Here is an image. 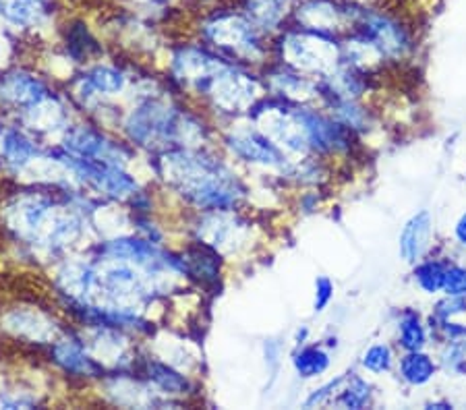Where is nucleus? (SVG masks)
I'll use <instances>...</instances> for the list:
<instances>
[{
  "mask_svg": "<svg viewBox=\"0 0 466 410\" xmlns=\"http://www.w3.org/2000/svg\"><path fill=\"white\" fill-rule=\"evenodd\" d=\"M13 183L0 199V228L35 264L52 267L100 241L96 214L104 199L55 185Z\"/></svg>",
  "mask_w": 466,
  "mask_h": 410,
  "instance_id": "nucleus-1",
  "label": "nucleus"
},
{
  "mask_svg": "<svg viewBox=\"0 0 466 410\" xmlns=\"http://www.w3.org/2000/svg\"><path fill=\"white\" fill-rule=\"evenodd\" d=\"M146 160L157 191L175 197L185 212L238 210L249 193L214 145L175 147Z\"/></svg>",
  "mask_w": 466,
  "mask_h": 410,
  "instance_id": "nucleus-2",
  "label": "nucleus"
},
{
  "mask_svg": "<svg viewBox=\"0 0 466 410\" xmlns=\"http://www.w3.org/2000/svg\"><path fill=\"white\" fill-rule=\"evenodd\" d=\"M189 35L237 65H263L272 55V37L263 34L235 0H216L191 13Z\"/></svg>",
  "mask_w": 466,
  "mask_h": 410,
  "instance_id": "nucleus-3",
  "label": "nucleus"
},
{
  "mask_svg": "<svg viewBox=\"0 0 466 410\" xmlns=\"http://www.w3.org/2000/svg\"><path fill=\"white\" fill-rule=\"evenodd\" d=\"M342 37L311 32L289 24L272 40L280 65L313 79H326L342 66Z\"/></svg>",
  "mask_w": 466,
  "mask_h": 410,
  "instance_id": "nucleus-4",
  "label": "nucleus"
},
{
  "mask_svg": "<svg viewBox=\"0 0 466 410\" xmlns=\"http://www.w3.org/2000/svg\"><path fill=\"white\" fill-rule=\"evenodd\" d=\"M58 145L66 154L77 155V158L115 164V166L131 168L139 158V152L129 141L120 137L116 131L106 129V126L97 125L89 118L79 116L69 129L63 133L58 139Z\"/></svg>",
  "mask_w": 466,
  "mask_h": 410,
  "instance_id": "nucleus-5",
  "label": "nucleus"
},
{
  "mask_svg": "<svg viewBox=\"0 0 466 410\" xmlns=\"http://www.w3.org/2000/svg\"><path fill=\"white\" fill-rule=\"evenodd\" d=\"M56 92H60L56 79L34 65L11 63L0 66V112L9 123H15Z\"/></svg>",
  "mask_w": 466,
  "mask_h": 410,
  "instance_id": "nucleus-6",
  "label": "nucleus"
},
{
  "mask_svg": "<svg viewBox=\"0 0 466 410\" xmlns=\"http://www.w3.org/2000/svg\"><path fill=\"white\" fill-rule=\"evenodd\" d=\"M187 238L206 243L208 247L230 259L243 253L251 243V224L238 210L187 212Z\"/></svg>",
  "mask_w": 466,
  "mask_h": 410,
  "instance_id": "nucleus-7",
  "label": "nucleus"
},
{
  "mask_svg": "<svg viewBox=\"0 0 466 410\" xmlns=\"http://www.w3.org/2000/svg\"><path fill=\"white\" fill-rule=\"evenodd\" d=\"M69 325L71 322L58 307H44L34 303H19L0 315L3 332L21 345L35 346L44 353Z\"/></svg>",
  "mask_w": 466,
  "mask_h": 410,
  "instance_id": "nucleus-8",
  "label": "nucleus"
},
{
  "mask_svg": "<svg viewBox=\"0 0 466 410\" xmlns=\"http://www.w3.org/2000/svg\"><path fill=\"white\" fill-rule=\"evenodd\" d=\"M60 0H0V24L19 40L44 42L63 21Z\"/></svg>",
  "mask_w": 466,
  "mask_h": 410,
  "instance_id": "nucleus-9",
  "label": "nucleus"
},
{
  "mask_svg": "<svg viewBox=\"0 0 466 410\" xmlns=\"http://www.w3.org/2000/svg\"><path fill=\"white\" fill-rule=\"evenodd\" d=\"M218 139L224 152L237 162L287 173L290 160L251 121L247 125L240 118L230 121L224 129H218Z\"/></svg>",
  "mask_w": 466,
  "mask_h": 410,
  "instance_id": "nucleus-10",
  "label": "nucleus"
},
{
  "mask_svg": "<svg viewBox=\"0 0 466 410\" xmlns=\"http://www.w3.org/2000/svg\"><path fill=\"white\" fill-rule=\"evenodd\" d=\"M46 359L58 375L69 377L73 382L100 384L108 375L106 367L92 355L84 335L73 324L46 348Z\"/></svg>",
  "mask_w": 466,
  "mask_h": 410,
  "instance_id": "nucleus-11",
  "label": "nucleus"
},
{
  "mask_svg": "<svg viewBox=\"0 0 466 410\" xmlns=\"http://www.w3.org/2000/svg\"><path fill=\"white\" fill-rule=\"evenodd\" d=\"M180 264H183L185 278L199 293L220 295L224 280V259L220 253L208 247L206 243L185 238L183 245L177 249Z\"/></svg>",
  "mask_w": 466,
  "mask_h": 410,
  "instance_id": "nucleus-12",
  "label": "nucleus"
},
{
  "mask_svg": "<svg viewBox=\"0 0 466 410\" xmlns=\"http://www.w3.org/2000/svg\"><path fill=\"white\" fill-rule=\"evenodd\" d=\"M58 52L66 63L75 66V71L106 58V46L102 37L94 32V27L84 17H63L58 25Z\"/></svg>",
  "mask_w": 466,
  "mask_h": 410,
  "instance_id": "nucleus-13",
  "label": "nucleus"
},
{
  "mask_svg": "<svg viewBox=\"0 0 466 410\" xmlns=\"http://www.w3.org/2000/svg\"><path fill=\"white\" fill-rule=\"evenodd\" d=\"M352 32L370 37L371 42H375V46L381 50V55L390 58H402L410 48L407 27L396 17H392V15L380 9H371L365 3H360L357 25Z\"/></svg>",
  "mask_w": 466,
  "mask_h": 410,
  "instance_id": "nucleus-14",
  "label": "nucleus"
},
{
  "mask_svg": "<svg viewBox=\"0 0 466 410\" xmlns=\"http://www.w3.org/2000/svg\"><path fill=\"white\" fill-rule=\"evenodd\" d=\"M263 85H266V89H269L276 98L290 102V104H300V106L321 98V89H319L318 79L307 77V75H300L284 65H280L274 71L266 73Z\"/></svg>",
  "mask_w": 466,
  "mask_h": 410,
  "instance_id": "nucleus-15",
  "label": "nucleus"
},
{
  "mask_svg": "<svg viewBox=\"0 0 466 410\" xmlns=\"http://www.w3.org/2000/svg\"><path fill=\"white\" fill-rule=\"evenodd\" d=\"M263 34L274 37L290 24L295 0H235Z\"/></svg>",
  "mask_w": 466,
  "mask_h": 410,
  "instance_id": "nucleus-16",
  "label": "nucleus"
},
{
  "mask_svg": "<svg viewBox=\"0 0 466 410\" xmlns=\"http://www.w3.org/2000/svg\"><path fill=\"white\" fill-rule=\"evenodd\" d=\"M430 235H431V218L427 212H420L402 230L400 251H402L404 259L415 261L420 253L427 249Z\"/></svg>",
  "mask_w": 466,
  "mask_h": 410,
  "instance_id": "nucleus-17",
  "label": "nucleus"
},
{
  "mask_svg": "<svg viewBox=\"0 0 466 410\" xmlns=\"http://www.w3.org/2000/svg\"><path fill=\"white\" fill-rule=\"evenodd\" d=\"M292 365L300 379H311L329 367V355L319 346H305L295 355Z\"/></svg>",
  "mask_w": 466,
  "mask_h": 410,
  "instance_id": "nucleus-18",
  "label": "nucleus"
},
{
  "mask_svg": "<svg viewBox=\"0 0 466 410\" xmlns=\"http://www.w3.org/2000/svg\"><path fill=\"white\" fill-rule=\"evenodd\" d=\"M402 375L412 385H423L430 382L433 377V363L427 355H420L419 350H410V355H407L400 363Z\"/></svg>",
  "mask_w": 466,
  "mask_h": 410,
  "instance_id": "nucleus-19",
  "label": "nucleus"
},
{
  "mask_svg": "<svg viewBox=\"0 0 466 410\" xmlns=\"http://www.w3.org/2000/svg\"><path fill=\"white\" fill-rule=\"evenodd\" d=\"M123 9H129L137 15L156 21L157 17H168L170 11L185 9L180 0H118ZM187 11V9H185Z\"/></svg>",
  "mask_w": 466,
  "mask_h": 410,
  "instance_id": "nucleus-20",
  "label": "nucleus"
},
{
  "mask_svg": "<svg viewBox=\"0 0 466 410\" xmlns=\"http://www.w3.org/2000/svg\"><path fill=\"white\" fill-rule=\"evenodd\" d=\"M400 340L407 350H419L425 345V332L415 313H407L400 324Z\"/></svg>",
  "mask_w": 466,
  "mask_h": 410,
  "instance_id": "nucleus-21",
  "label": "nucleus"
},
{
  "mask_svg": "<svg viewBox=\"0 0 466 410\" xmlns=\"http://www.w3.org/2000/svg\"><path fill=\"white\" fill-rule=\"evenodd\" d=\"M338 402L344 408H363L367 402H370V385H367L363 379H352L347 385V390H342Z\"/></svg>",
  "mask_w": 466,
  "mask_h": 410,
  "instance_id": "nucleus-22",
  "label": "nucleus"
},
{
  "mask_svg": "<svg viewBox=\"0 0 466 410\" xmlns=\"http://www.w3.org/2000/svg\"><path fill=\"white\" fill-rule=\"evenodd\" d=\"M417 280L427 293H438L443 288V280H446V270L440 264H425L417 270Z\"/></svg>",
  "mask_w": 466,
  "mask_h": 410,
  "instance_id": "nucleus-23",
  "label": "nucleus"
},
{
  "mask_svg": "<svg viewBox=\"0 0 466 410\" xmlns=\"http://www.w3.org/2000/svg\"><path fill=\"white\" fill-rule=\"evenodd\" d=\"M390 365H392V350H390L386 345L371 346L363 356V367L373 373L388 371Z\"/></svg>",
  "mask_w": 466,
  "mask_h": 410,
  "instance_id": "nucleus-24",
  "label": "nucleus"
},
{
  "mask_svg": "<svg viewBox=\"0 0 466 410\" xmlns=\"http://www.w3.org/2000/svg\"><path fill=\"white\" fill-rule=\"evenodd\" d=\"M443 290L450 296H466V270L464 267H450L443 280Z\"/></svg>",
  "mask_w": 466,
  "mask_h": 410,
  "instance_id": "nucleus-25",
  "label": "nucleus"
},
{
  "mask_svg": "<svg viewBox=\"0 0 466 410\" xmlns=\"http://www.w3.org/2000/svg\"><path fill=\"white\" fill-rule=\"evenodd\" d=\"M334 296V285L332 280L326 278V275H319L318 282H315V311H323L332 301Z\"/></svg>",
  "mask_w": 466,
  "mask_h": 410,
  "instance_id": "nucleus-26",
  "label": "nucleus"
},
{
  "mask_svg": "<svg viewBox=\"0 0 466 410\" xmlns=\"http://www.w3.org/2000/svg\"><path fill=\"white\" fill-rule=\"evenodd\" d=\"M443 363H446V367L452 371L466 369V342L450 346L448 353L443 355Z\"/></svg>",
  "mask_w": 466,
  "mask_h": 410,
  "instance_id": "nucleus-27",
  "label": "nucleus"
},
{
  "mask_svg": "<svg viewBox=\"0 0 466 410\" xmlns=\"http://www.w3.org/2000/svg\"><path fill=\"white\" fill-rule=\"evenodd\" d=\"M342 382H344V377H338V379H334V382H329L328 385H323V387H319V390H315L311 396L307 398L305 405L315 406V405H323V402H328L329 398H332V392H336Z\"/></svg>",
  "mask_w": 466,
  "mask_h": 410,
  "instance_id": "nucleus-28",
  "label": "nucleus"
},
{
  "mask_svg": "<svg viewBox=\"0 0 466 410\" xmlns=\"http://www.w3.org/2000/svg\"><path fill=\"white\" fill-rule=\"evenodd\" d=\"M214 3H216V0H180V5H183L189 13H195V11H199V9H206V6L214 5Z\"/></svg>",
  "mask_w": 466,
  "mask_h": 410,
  "instance_id": "nucleus-29",
  "label": "nucleus"
},
{
  "mask_svg": "<svg viewBox=\"0 0 466 410\" xmlns=\"http://www.w3.org/2000/svg\"><path fill=\"white\" fill-rule=\"evenodd\" d=\"M456 236H458V241H461L462 245H466V214L462 215L461 222H458V226H456Z\"/></svg>",
  "mask_w": 466,
  "mask_h": 410,
  "instance_id": "nucleus-30",
  "label": "nucleus"
},
{
  "mask_svg": "<svg viewBox=\"0 0 466 410\" xmlns=\"http://www.w3.org/2000/svg\"><path fill=\"white\" fill-rule=\"evenodd\" d=\"M6 125H9V121H6L3 112H0V145H3V135H5V129H6Z\"/></svg>",
  "mask_w": 466,
  "mask_h": 410,
  "instance_id": "nucleus-31",
  "label": "nucleus"
}]
</instances>
